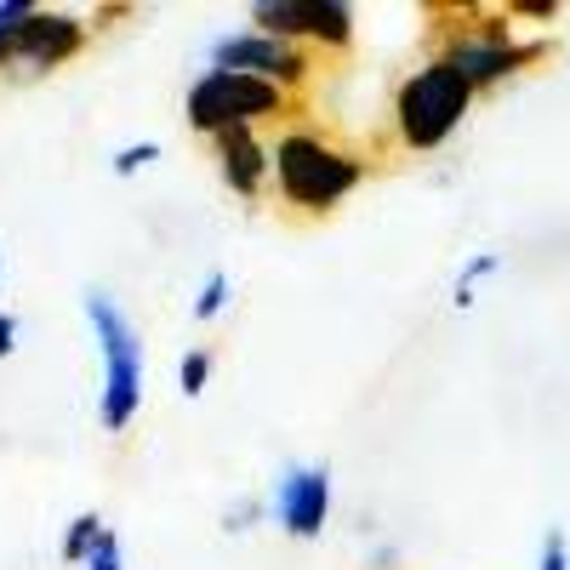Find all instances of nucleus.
I'll use <instances>...</instances> for the list:
<instances>
[{"label":"nucleus","mask_w":570,"mask_h":570,"mask_svg":"<svg viewBox=\"0 0 570 570\" xmlns=\"http://www.w3.org/2000/svg\"><path fill=\"white\" fill-rule=\"evenodd\" d=\"M274 177H279V195L285 206L297 212H331L343 195L365 183V160L354 149H337V142H325L320 131H279L274 137Z\"/></svg>","instance_id":"1"},{"label":"nucleus","mask_w":570,"mask_h":570,"mask_svg":"<svg viewBox=\"0 0 570 570\" xmlns=\"http://www.w3.org/2000/svg\"><path fill=\"white\" fill-rule=\"evenodd\" d=\"M468 104H473V86H468L445 58L422 63V69L394 91V126H400V142H405V149H416V155H434L440 142L462 126Z\"/></svg>","instance_id":"2"},{"label":"nucleus","mask_w":570,"mask_h":570,"mask_svg":"<svg viewBox=\"0 0 570 570\" xmlns=\"http://www.w3.org/2000/svg\"><path fill=\"white\" fill-rule=\"evenodd\" d=\"M86 320L98 331V348H104V400H98V422L104 434H126L137 405H142V343L131 320L115 308V297L104 292H86Z\"/></svg>","instance_id":"3"},{"label":"nucleus","mask_w":570,"mask_h":570,"mask_svg":"<svg viewBox=\"0 0 570 570\" xmlns=\"http://www.w3.org/2000/svg\"><path fill=\"white\" fill-rule=\"evenodd\" d=\"M285 104H292V91H279L257 75H228V69H206L195 86H188L183 98V120L188 131H252L257 120H274L285 115Z\"/></svg>","instance_id":"4"},{"label":"nucleus","mask_w":570,"mask_h":570,"mask_svg":"<svg viewBox=\"0 0 570 570\" xmlns=\"http://www.w3.org/2000/svg\"><path fill=\"white\" fill-rule=\"evenodd\" d=\"M537 58H542V40H525V46L508 40V7H502V12L480 7V29H468V35H456V40L445 46V63H451L473 91L508 80L513 69H525V63H537Z\"/></svg>","instance_id":"5"},{"label":"nucleus","mask_w":570,"mask_h":570,"mask_svg":"<svg viewBox=\"0 0 570 570\" xmlns=\"http://www.w3.org/2000/svg\"><path fill=\"white\" fill-rule=\"evenodd\" d=\"M252 29L292 40V46H331V52H348L354 46V7L343 0H257L252 7Z\"/></svg>","instance_id":"6"},{"label":"nucleus","mask_w":570,"mask_h":570,"mask_svg":"<svg viewBox=\"0 0 570 570\" xmlns=\"http://www.w3.org/2000/svg\"><path fill=\"white\" fill-rule=\"evenodd\" d=\"M212 69H228V75H257V80H268V86H279V91H297V86H308V75H314V58L303 52V46H292V40H274V35H263V29H240V35H223L217 46H212Z\"/></svg>","instance_id":"7"},{"label":"nucleus","mask_w":570,"mask_h":570,"mask_svg":"<svg viewBox=\"0 0 570 570\" xmlns=\"http://www.w3.org/2000/svg\"><path fill=\"white\" fill-rule=\"evenodd\" d=\"M268 508H274L285 537L314 542L325 531V513H331V468L325 462H292V468L279 473Z\"/></svg>","instance_id":"8"},{"label":"nucleus","mask_w":570,"mask_h":570,"mask_svg":"<svg viewBox=\"0 0 570 570\" xmlns=\"http://www.w3.org/2000/svg\"><path fill=\"white\" fill-rule=\"evenodd\" d=\"M86 35H91V23H86V18L35 7V12L23 18V29H18V58H12V63H29V75L58 69V63H69V58L80 52V46H86Z\"/></svg>","instance_id":"9"},{"label":"nucleus","mask_w":570,"mask_h":570,"mask_svg":"<svg viewBox=\"0 0 570 570\" xmlns=\"http://www.w3.org/2000/svg\"><path fill=\"white\" fill-rule=\"evenodd\" d=\"M212 149H217L223 183H228L240 200H257L263 183H268V171H274V149H268V142H257V131H217Z\"/></svg>","instance_id":"10"},{"label":"nucleus","mask_w":570,"mask_h":570,"mask_svg":"<svg viewBox=\"0 0 570 570\" xmlns=\"http://www.w3.org/2000/svg\"><path fill=\"white\" fill-rule=\"evenodd\" d=\"M104 519L98 513H75L69 519V531H63V564H86L91 553H98V542H104Z\"/></svg>","instance_id":"11"},{"label":"nucleus","mask_w":570,"mask_h":570,"mask_svg":"<svg viewBox=\"0 0 570 570\" xmlns=\"http://www.w3.org/2000/svg\"><path fill=\"white\" fill-rule=\"evenodd\" d=\"M497 268H502V257H497V252L468 257V263H462V274H456V292H451V303H456V308H473V292H480V279H491Z\"/></svg>","instance_id":"12"},{"label":"nucleus","mask_w":570,"mask_h":570,"mask_svg":"<svg viewBox=\"0 0 570 570\" xmlns=\"http://www.w3.org/2000/svg\"><path fill=\"white\" fill-rule=\"evenodd\" d=\"M29 12H35L29 0H0V69L18 58V29H23Z\"/></svg>","instance_id":"13"},{"label":"nucleus","mask_w":570,"mask_h":570,"mask_svg":"<svg viewBox=\"0 0 570 570\" xmlns=\"http://www.w3.org/2000/svg\"><path fill=\"white\" fill-rule=\"evenodd\" d=\"M206 383H212V354H206V348H188L183 365H177V389H183L188 400H200Z\"/></svg>","instance_id":"14"},{"label":"nucleus","mask_w":570,"mask_h":570,"mask_svg":"<svg viewBox=\"0 0 570 570\" xmlns=\"http://www.w3.org/2000/svg\"><path fill=\"white\" fill-rule=\"evenodd\" d=\"M155 160H160V142L142 137V142H126V149H115L109 166H115V177H137L142 166H155Z\"/></svg>","instance_id":"15"},{"label":"nucleus","mask_w":570,"mask_h":570,"mask_svg":"<svg viewBox=\"0 0 570 570\" xmlns=\"http://www.w3.org/2000/svg\"><path fill=\"white\" fill-rule=\"evenodd\" d=\"M223 308H228V274L212 268L206 285H200V297H195V320H217Z\"/></svg>","instance_id":"16"},{"label":"nucleus","mask_w":570,"mask_h":570,"mask_svg":"<svg viewBox=\"0 0 570 570\" xmlns=\"http://www.w3.org/2000/svg\"><path fill=\"white\" fill-rule=\"evenodd\" d=\"M86 570H126V548H120V531H104L98 553L86 559Z\"/></svg>","instance_id":"17"},{"label":"nucleus","mask_w":570,"mask_h":570,"mask_svg":"<svg viewBox=\"0 0 570 570\" xmlns=\"http://www.w3.org/2000/svg\"><path fill=\"white\" fill-rule=\"evenodd\" d=\"M263 513H268V508H263L257 497H252V502H234V508L223 513V531H252V525H257Z\"/></svg>","instance_id":"18"},{"label":"nucleus","mask_w":570,"mask_h":570,"mask_svg":"<svg viewBox=\"0 0 570 570\" xmlns=\"http://www.w3.org/2000/svg\"><path fill=\"white\" fill-rule=\"evenodd\" d=\"M537 570H570V548H564V531H548L542 537V564Z\"/></svg>","instance_id":"19"},{"label":"nucleus","mask_w":570,"mask_h":570,"mask_svg":"<svg viewBox=\"0 0 570 570\" xmlns=\"http://www.w3.org/2000/svg\"><path fill=\"white\" fill-rule=\"evenodd\" d=\"M508 18H559V0H513Z\"/></svg>","instance_id":"20"},{"label":"nucleus","mask_w":570,"mask_h":570,"mask_svg":"<svg viewBox=\"0 0 570 570\" xmlns=\"http://www.w3.org/2000/svg\"><path fill=\"white\" fill-rule=\"evenodd\" d=\"M12 348H18V320H12V314H0V360H7Z\"/></svg>","instance_id":"21"}]
</instances>
